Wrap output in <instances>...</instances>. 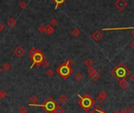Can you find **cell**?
<instances>
[{"instance_id":"obj_40","label":"cell","mask_w":134,"mask_h":113,"mask_svg":"<svg viewBox=\"0 0 134 113\" xmlns=\"http://www.w3.org/2000/svg\"><path fill=\"white\" fill-rule=\"evenodd\" d=\"M52 1H53V0H52Z\"/></svg>"},{"instance_id":"obj_2","label":"cell","mask_w":134,"mask_h":113,"mask_svg":"<svg viewBox=\"0 0 134 113\" xmlns=\"http://www.w3.org/2000/svg\"><path fill=\"white\" fill-rule=\"evenodd\" d=\"M73 64L72 59H68L66 62L62 63L59 67L56 69V73L59 74L63 79H67L70 74L73 72V70L70 67V66Z\"/></svg>"},{"instance_id":"obj_23","label":"cell","mask_w":134,"mask_h":113,"mask_svg":"<svg viewBox=\"0 0 134 113\" xmlns=\"http://www.w3.org/2000/svg\"><path fill=\"white\" fill-rule=\"evenodd\" d=\"M40 66H42V67H43V68H45V69H48V67H49V66H50V63H49L48 61H47V60L45 59L43 63H41V65H40Z\"/></svg>"},{"instance_id":"obj_10","label":"cell","mask_w":134,"mask_h":113,"mask_svg":"<svg viewBox=\"0 0 134 113\" xmlns=\"http://www.w3.org/2000/svg\"><path fill=\"white\" fill-rule=\"evenodd\" d=\"M118 85L120 86V88H121V89H123V90H125V89H127L129 88V84L128 81L126 80V78H122V79H120L118 80Z\"/></svg>"},{"instance_id":"obj_4","label":"cell","mask_w":134,"mask_h":113,"mask_svg":"<svg viewBox=\"0 0 134 113\" xmlns=\"http://www.w3.org/2000/svg\"><path fill=\"white\" fill-rule=\"evenodd\" d=\"M57 102L53 98L49 97L44 102L43 104H29V106H34V107H42L45 109L48 113L52 112L55 111V108L57 105Z\"/></svg>"},{"instance_id":"obj_13","label":"cell","mask_w":134,"mask_h":113,"mask_svg":"<svg viewBox=\"0 0 134 113\" xmlns=\"http://www.w3.org/2000/svg\"><path fill=\"white\" fill-rule=\"evenodd\" d=\"M89 76H90V77L93 80V81H97V80L100 77V74L97 70H95V71L93 72L92 74H89Z\"/></svg>"},{"instance_id":"obj_9","label":"cell","mask_w":134,"mask_h":113,"mask_svg":"<svg viewBox=\"0 0 134 113\" xmlns=\"http://www.w3.org/2000/svg\"><path fill=\"white\" fill-rule=\"evenodd\" d=\"M107 93L106 91H101L99 94L98 95L97 98H96V101H97L98 103H103L104 102L105 100L107 99Z\"/></svg>"},{"instance_id":"obj_33","label":"cell","mask_w":134,"mask_h":113,"mask_svg":"<svg viewBox=\"0 0 134 113\" xmlns=\"http://www.w3.org/2000/svg\"><path fill=\"white\" fill-rule=\"evenodd\" d=\"M130 80H131V81L134 84V73H133V74L130 75Z\"/></svg>"},{"instance_id":"obj_12","label":"cell","mask_w":134,"mask_h":113,"mask_svg":"<svg viewBox=\"0 0 134 113\" xmlns=\"http://www.w3.org/2000/svg\"><path fill=\"white\" fill-rule=\"evenodd\" d=\"M54 32H55V29H54V27L52 25H47L45 26V32L48 35H51Z\"/></svg>"},{"instance_id":"obj_34","label":"cell","mask_w":134,"mask_h":113,"mask_svg":"<svg viewBox=\"0 0 134 113\" xmlns=\"http://www.w3.org/2000/svg\"><path fill=\"white\" fill-rule=\"evenodd\" d=\"M5 29V27H4V25H0V32H2L3 30Z\"/></svg>"},{"instance_id":"obj_8","label":"cell","mask_w":134,"mask_h":113,"mask_svg":"<svg viewBox=\"0 0 134 113\" xmlns=\"http://www.w3.org/2000/svg\"><path fill=\"white\" fill-rule=\"evenodd\" d=\"M25 52V51L24 50V48H23L22 46L16 47V48H14V50H13V53H14V55L18 58H22V56L24 55Z\"/></svg>"},{"instance_id":"obj_39","label":"cell","mask_w":134,"mask_h":113,"mask_svg":"<svg viewBox=\"0 0 134 113\" xmlns=\"http://www.w3.org/2000/svg\"><path fill=\"white\" fill-rule=\"evenodd\" d=\"M115 113H120V112H115Z\"/></svg>"},{"instance_id":"obj_17","label":"cell","mask_w":134,"mask_h":113,"mask_svg":"<svg viewBox=\"0 0 134 113\" xmlns=\"http://www.w3.org/2000/svg\"><path fill=\"white\" fill-rule=\"evenodd\" d=\"M83 78H84V75H83V74H81V72L77 73V74H75V75H74V79L77 81H82Z\"/></svg>"},{"instance_id":"obj_31","label":"cell","mask_w":134,"mask_h":113,"mask_svg":"<svg viewBox=\"0 0 134 113\" xmlns=\"http://www.w3.org/2000/svg\"><path fill=\"white\" fill-rule=\"evenodd\" d=\"M128 113H134V105H132L129 108V109L127 110Z\"/></svg>"},{"instance_id":"obj_20","label":"cell","mask_w":134,"mask_h":113,"mask_svg":"<svg viewBox=\"0 0 134 113\" xmlns=\"http://www.w3.org/2000/svg\"><path fill=\"white\" fill-rule=\"evenodd\" d=\"M54 112H55V113H64L65 112V110L63 109V108L61 107L59 104H57V105H56Z\"/></svg>"},{"instance_id":"obj_27","label":"cell","mask_w":134,"mask_h":113,"mask_svg":"<svg viewBox=\"0 0 134 113\" xmlns=\"http://www.w3.org/2000/svg\"><path fill=\"white\" fill-rule=\"evenodd\" d=\"M19 6H20V8L21 9H25V8H26V6H27V3H25V1H22V2H20V3H19Z\"/></svg>"},{"instance_id":"obj_14","label":"cell","mask_w":134,"mask_h":113,"mask_svg":"<svg viewBox=\"0 0 134 113\" xmlns=\"http://www.w3.org/2000/svg\"><path fill=\"white\" fill-rule=\"evenodd\" d=\"M81 30H80L79 29H77V28H74V29L71 31L72 36L73 37H75V38H77V37L81 35Z\"/></svg>"},{"instance_id":"obj_19","label":"cell","mask_w":134,"mask_h":113,"mask_svg":"<svg viewBox=\"0 0 134 113\" xmlns=\"http://www.w3.org/2000/svg\"><path fill=\"white\" fill-rule=\"evenodd\" d=\"M93 65H94V61L91 59H87L84 61V66H86L87 67H92Z\"/></svg>"},{"instance_id":"obj_6","label":"cell","mask_w":134,"mask_h":113,"mask_svg":"<svg viewBox=\"0 0 134 113\" xmlns=\"http://www.w3.org/2000/svg\"><path fill=\"white\" fill-rule=\"evenodd\" d=\"M127 6H128V3L126 2V0H116L114 3L115 8L119 11H123Z\"/></svg>"},{"instance_id":"obj_35","label":"cell","mask_w":134,"mask_h":113,"mask_svg":"<svg viewBox=\"0 0 134 113\" xmlns=\"http://www.w3.org/2000/svg\"><path fill=\"white\" fill-rule=\"evenodd\" d=\"M120 113H128V112H127V110H126V109H125V108H124V109H122V110H121V112H120Z\"/></svg>"},{"instance_id":"obj_5","label":"cell","mask_w":134,"mask_h":113,"mask_svg":"<svg viewBox=\"0 0 134 113\" xmlns=\"http://www.w3.org/2000/svg\"><path fill=\"white\" fill-rule=\"evenodd\" d=\"M30 59L32 60V64L31 67H30V69H32V67H33L34 66H40L41 63L46 59V58L45 56H44L43 53L39 49H37L36 52L31 56Z\"/></svg>"},{"instance_id":"obj_38","label":"cell","mask_w":134,"mask_h":113,"mask_svg":"<svg viewBox=\"0 0 134 113\" xmlns=\"http://www.w3.org/2000/svg\"><path fill=\"white\" fill-rule=\"evenodd\" d=\"M50 113H55V112H50Z\"/></svg>"},{"instance_id":"obj_3","label":"cell","mask_w":134,"mask_h":113,"mask_svg":"<svg viewBox=\"0 0 134 113\" xmlns=\"http://www.w3.org/2000/svg\"><path fill=\"white\" fill-rule=\"evenodd\" d=\"M78 96L80 97V100L78 101V104L81 108L87 112L91 109L95 104V101L88 95V93H85L84 95L82 96L80 94H78Z\"/></svg>"},{"instance_id":"obj_36","label":"cell","mask_w":134,"mask_h":113,"mask_svg":"<svg viewBox=\"0 0 134 113\" xmlns=\"http://www.w3.org/2000/svg\"><path fill=\"white\" fill-rule=\"evenodd\" d=\"M130 46L132 47V48H133V49H134V41H133V42H132V43L130 44Z\"/></svg>"},{"instance_id":"obj_16","label":"cell","mask_w":134,"mask_h":113,"mask_svg":"<svg viewBox=\"0 0 134 113\" xmlns=\"http://www.w3.org/2000/svg\"><path fill=\"white\" fill-rule=\"evenodd\" d=\"M58 100H59V101L62 104H64L67 103L68 97L65 95V94H61V95L59 96V98H58Z\"/></svg>"},{"instance_id":"obj_11","label":"cell","mask_w":134,"mask_h":113,"mask_svg":"<svg viewBox=\"0 0 134 113\" xmlns=\"http://www.w3.org/2000/svg\"><path fill=\"white\" fill-rule=\"evenodd\" d=\"M7 25L9 27L11 28V29H12V28H14L16 26V25H17V20H16L14 18L11 17L9 18L7 21Z\"/></svg>"},{"instance_id":"obj_22","label":"cell","mask_w":134,"mask_h":113,"mask_svg":"<svg viewBox=\"0 0 134 113\" xmlns=\"http://www.w3.org/2000/svg\"><path fill=\"white\" fill-rule=\"evenodd\" d=\"M53 1L55 3V8H58L60 5L65 3V0H53Z\"/></svg>"},{"instance_id":"obj_37","label":"cell","mask_w":134,"mask_h":113,"mask_svg":"<svg viewBox=\"0 0 134 113\" xmlns=\"http://www.w3.org/2000/svg\"><path fill=\"white\" fill-rule=\"evenodd\" d=\"M2 71H3V68H2L1 67H0V73H1Z\"/></svg>"},{"instance_id":"obj_21","label":"cell","mask_w":134,"mask_h":113,"mask_svg":"<svg viewBox=\"0 0 134 113\" xmlns=\"http://www.w3.org/2000/svg\"><path fill=\"white\" fill-rule=\"evenodd\" d=\"M89 113H105V112L103 111V109L101 108V107H99V106H96L95 109H93L91 112H90Z\"/></svg>"},{"instance_id":"obj_30","label":"cell","mask_w":134,"mask_h":113,"mask_svg":"<svg viewBox=\"0 0 134 113\" xmlns=\"http://www.w3.org/2000/svg\"><path fill=\"white\" fill-rule=\"evenodd\" d=\"M37 51V48H32L31 49H30V50L29 51V55H33V54L36 52V51Z\"/></svg>"},{"instance_id":"obj_32","label":"cell","mask_w":134,"mask_h":113,"mask_svg":"<svg viewBox=\"0 0 134 113\" xmlns=\"http://www.w3.org/2000/svg\"><path fill=\"white\" fill-rule=\"evenodd\" d=\"M53 70H51V69H48V71H47V75H48V77H51L53 75Z\"/></svg>"},{"instance_id":"obj_26","label":"cell","mask_w":134,"mask_h":113,"mask_svg":"<svg viewBox=\"0 0 134 113\" xmlns=\"http://www.w3.org/2000/svg\"><path fill=\"white\" fill-rule=\"evenodd\" d=\"M95 70H96L93 67H88V70H87V73H88V74H92L93 72H95Z\"/></svg>"},{"instance_id":"obj_1","label":"cell","mask_w":134,"mask_h":113,"mask_svg":"<svg viewBox=\"0 0 134 113\" xmlns=\"http://www.w3.org/2000/svg\"><path fill=\"white\" fill-rule=\"evenodd\" d=\"M110 73L114 76V78H116L117 80H120L122 78H126L127 77L129 76L130 75V70L124 63H121L117 66H116Z\"/></svg>"},{"instance_id":"obj_15","label":"cell","mask_w":134,"mask_h":113,"mask_svg":"<svg viewBox=\"0 0 134 113\" xmlns=\"http://www.w3.org/2000/svg\"><path fill=\"white\" fill-rule=\"evenodd\" d=\"M29 100L31 102V104H36L37 102H39V99L36 95H32L29 98Z\"/></svg>"},{"instance_id":"obj_24","label":"cell","mask_w":134,"mask_h":113,"mask_svg":"<svg viewBox=\"0 0 134 113\" xmlns=\"http://www.w3.org/2000/svg\"><path fill=\"white\" fill-rule=\"evenodd\" d=\"M7 95V93L6 91L0 90V100H3L4 97H6V96Z\"/></svg>"},{"instance_id":"obj_28","label":"cell","mask_w":134,"mask_h":113,"mask_svg":"<svg viewBox=\"0 0 134 113\" xmlns=\"http://www.w3.org/2000/svg\"><path fill=\"white\" fill-rule=\"evenodd\" d=\"M57 24H58V22L55 18H52V19L50 21V25H52V26H56Z\"/></svg>"},{"instance_id":"obj_29","label":"cell","mask_w":134,"mask_h":113,"mask_svg":"<svg viewBox=\"0 0 134 113\" xmlns=\"http://www.w3.org/2000/svg\"><path fill=\"white\" fill-rule=\"evenodd\" d=\"M38 31L39 32H41V33L45 32V26H44V25H40V26L38 28Z\"/></svg>"},{"instance_id":"obj_7","label":"cell","mask_w":134,"mask_h":113,"mask_svg":"<svg viewBox=\"0 0 134 113\" xmlns=\"http://www.w3.org/2000/svg\"><path fill=\"white\" fill-rule=\"evenodd\" d=\"M91 38H92V40L94 41L99 42V41H100L101 40L103 39V35L102 32H99V30H96V31H95L92 34H91Z\"/></svg>"},{"instance_id":"obj_25","label":"cell","mask_w":134,"mask_h":113,"mask_svg":"<svg viewBox=\"0 0 134 113\" xmlns=\"http://www.w3.org/2000/svg\"><path fill=\"white\" fill-rule=\"evenodd\" d=\"M18 112H19V113H27L28 110H27V108L25 107V106H22V107L19 108Z\"/></svg>"},{"instance_id":"obj_18","label":"cell","mask_w":134,"mask_h":113,"mask_svg":"<svg viewBox=\"0 0 134 113\" xmlns=\"http://www.w3.org/2000/svg\"><path fill=\"white\" fill-rule=\"evenodd\" d=\"M2 68H3V70H5V71H10V69H11V64L10 63L6 62V63H3V67H2Z\"/></svg>"}]
</instances>
